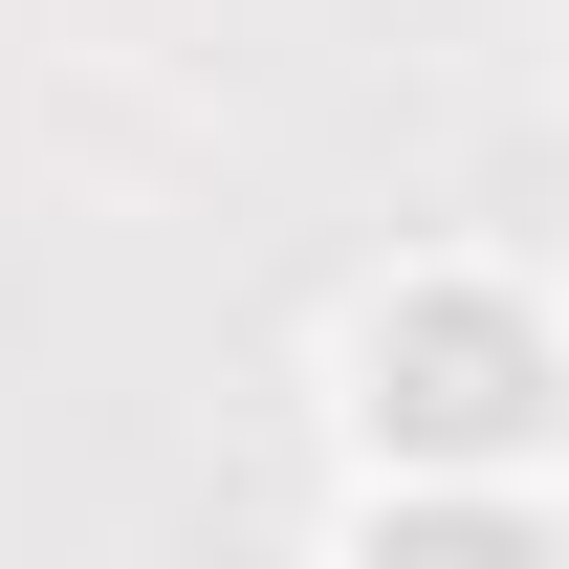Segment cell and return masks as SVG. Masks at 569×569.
<instances>
[{
    "label": "cell",
    "mask_w": 569,
    "mask_h": 569,
    "mask_svg": "<svg viewBox=\"0 0 569 569\" xmlns=\"http://www.w3.org/2000/svg\"><path fill=\"white\" fill-rule=\"evenodd\" d=\"M372 569H548V548H526V526H482V503H438V526H395Z\"/></svg>",
    "instance_id": "obj_2"
},
{
    "label": "cell",
    "mask_w": 569,
    "mask_h": 569,
    "mask_svg": "<svg viewBox=\"0 0 569 569\" xmlns=\"http://www.w3.org/2000/svg\"><path fill=\"white\" fill-rule=\"evenodd\" d=\"M372 417L438 438V460H503V438L548 417V351H526L503 307H395V329H372Z\"/></svg>",
    "instance_id": "obj_1"
}]
</instances>
